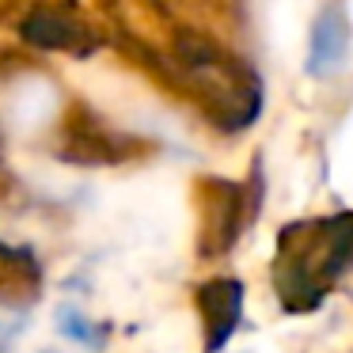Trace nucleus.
Masks as SVG:
<instances>
[{
    "mask_svg": "<svg viewBox=\"0 0 353 353\" xmlns=\"http://www.w3.org/2000/svg\"><path fill=\"white\" fill-rule=\"evenodd\" d=\"M353 270V213L315 216L281 236L274 262V289L289 312L304 315Z\"/></svg>",
    "mask_w": 353,
    "mask_h": 353,
    "instance_id": "nucleus-1",
    "label": "nucleus"
},
{
    "mask_svg": "<svg viewBox=\"0 0 353 353\" xmlns=\"http://www.w3.org/2000/svg\"><path fill=\"white\" fill-rule=\"evenodd\" d=\"M350 61V23L338 8L319 12L307 39V77L315 80H330L345 69Z\"/></svg>",
    "mask_w": 353,
    "mask_h": 353,
    "instance_id": "nucleus-2",
    "label": "nucleus"
},
{
    "mask_svg": "<svg viewBox=\"0 0 353 353\" xmlns=\"http://www.w3.org/2000/svg\"><path fill=\"white\" fill-rule=\"evenodd\" d=\"M201 319H205V350L216 353L239 327V312H243V285L236 277H216L201 289Z\"/></svg>",
    "mask_w": 353,
    "mask_h": 353,
    "instance_id": "nucleus-3",
    "label": "nucleus"
}]
</instances>
